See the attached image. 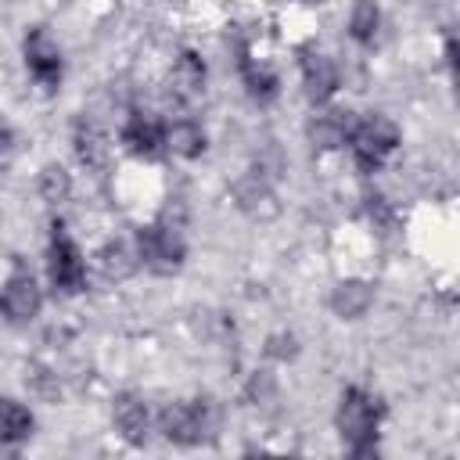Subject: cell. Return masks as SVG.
<instances>
[{"label":"cell","instance_id":"obj_4","mask_svg":"<svg viewBox=\"0 0 460 460\" xmlns=\"http://www.w3.org/2000/svg\"><path fill=\"white\" fill-rule=\"evenodd\" d=\"M183 255H187V244H183L180 223H172L169 216L155 219L151 226H144L137 234V259H144V266L155 270V273L180 270L183 266Z\"/></svg>","mask_w":460,"mask_h":460},{"label":"cell","instance_id":"obj_17","mask_svg":"<svg viewBox=\"0 0 460 460\" xmlns=\"http://www.w3.org/2000/svg\"><path fill=\"white\" fill-rule=\"evenodd\" d=\"M97 266H101V273H104L108 280H122V277H129V273H133L137 255H133L122 241H111V244H104V248H101Z\"/></svg>","mask_w":460,"mask_h":460},{"label":"cell","instance_id":"obj_13","mask_svg":"<svg viewBox=\"0 0 460 460\" xmlns=\"http://www.w3.org/2000/svg\"><path fill=\"white\" fill-rule=\"evenodd\" d=\"M205 90V61L194 54V50H183L172 65V93L190 101Z\"/></svg>","mask_w":460,"mask_h":460},{"label":"cell","instance_id":"obj_18","mask_svg":"<svg viewBox=\"0 0 460 460\" xmlns=\"http://www.w3.org/2000/svg\"><path fill=\"white\" fill-rule=\"evenodd\" d=\"M241 72H244V83H248V90L255 93V97H273L277 93V75L270 72V68H262V65H255L244 50H241Z\"/></svg>","mask_w":460,"mask_h":460},{"label":"cell","instance_id":"obj_11","mask_svg":"<svg viewBox=\"0 0 460 460\" xmlns=\"http://www.w3.org/2000/svg\"><path fill=\"white\" fill-rule=\"evenodd\" d=\"M72 140H75V155H79L83 165H90V169H104V165H108V158H111V144H108V137H104V129H101L97 122L79 119Z\"/></svg>","mask_w":460,"mask_h":460},{"label":"cell","instance_id":"obj_8","mask_svg":"<svg viewBox=\"0 0 460 460\" xmlns=\"http://www.w3.org/2000/svg\"><path fill=\"white\" fill-rule=\"evenodd\" d=\"M122 144L140 158H155L165 147V126L158 119L144 115V111H133L122 126Z\"/></svg>","mask_w":460,"mask_h":460},{"label":"cell","instance_id":"obj_15","mask_svg":"<svg viewBox=\"0 0 460 460\" xmlns=\"http://www.w3.org/2000/svg\"><path fill=\"white\" fill-rule=\"evenodd\" d=\"M370 298H374V295H370V284H363V280H341V284L334 288V295H331V305H334L338 316L356 320V316L367 313Z\"/></svg>","mask_w":460,"mask_h":460},{"label":"cell","instance_id":"obj_16","mask_svg":"<svg viewBox=\"0 0 460 460\" xmlns=\"http://www.w3.org/2000/svg\"><path fill=\"white\" fill-rule=\"evenodd\" d=\"M32 431V413L18 399H0V446H14L29 438Z\"/></svg>","mask_w":460,"mask_h":460},{"label":"cell","instance_id":"obj_21","mask_svg":"<svg viewBox=\"0 0 460 460\" xmlns=\"http://www.w3.org/2000/svg\"><path fill=\"white\" fill-rule=\"evenodd\" d=\"M367 216L374 219V223H388L392 219V212H388V205H385V198H367Z\"/></svg>","mask_w":460,"mask_h":460},{"label":"cell","instance_id":"obj_3","mask_svg":"<svg viewBox=\"0 0 460 460\" xmlns=\"http://www.w3.org/2000/svg\"><path fill=\"white\" fill-rule=\"evenodd\" d=\"M158 428L169 442L176 446H198L205 438H212L216 428V410L208 399H183V402H169L158 417Z\"/></svg>","mask_w":460,"mask_h":460},{"label":"cell","instance_id":"obj_12","mask_svg":"<svg viewBox=\"0 0 460 460\" xmlns=\"http://www.w3.org/2000/svg\"><path fill=\"white\" fill-rule=\"evenodd\" d=\"M352 126H356L352 111L331 108V111H320V115L313 119V126H309V137H313V144H316V147H341V144L349 140Z\"/></svg>","mask_w":460,"mask_h":460},{"label":"cell","instance_id":"obj_10","mask_svg":"<svg viewBox=\"0 0 460 460\" xmlns=\"http://www.w3.org/2000/svg\"><path fill=\"white\" fill-rule=\"evenodd\" d=\"M111 413H115V428L122 431V438H126V442L140 446V442L147 438V428H151V410H147V402H144L140 395H133V392L119 395Z\"/></svg>","mask_w":460,"mask_h":460},{"label":"cell","instance_id":"obj_14","mask_svg":"<svg viewBox=\"0 0 460 460\" xmlns=\"http://www.w3.org/2000/svg\"><path fill=\"white\" fill-rule=\"evenodd\" d=\"M165 147L180 158H198L205 151V133L194 119H176L165 126Z\"/></svg>","mask_w":460,"mask_h":460},{"label":"cell","instance_id":"obj_19","mask_svg":"<svg viewBox=\"0 0 460 460\" xmlns=\"http://www.w3.org/2000/svg\"><path fill=\"white\" fill-rule=\"evenodd\" d=\"M349 32H352V40H359V43H374V32H377V4H374V0H359V4L352 7Z\"/></svg>","mask_w":460,"mask_h":460},{"label":"cell","instance_id":"obj_7","mask_svg":"<svg viewBox=\"0 0 460 460\" xmlns=\"http://www.w3.org/2000/svg\"><path fill=\"white\" fill-rule=\"evenodd\" d=\"M40 305H43V291L32 280V273L29 270H14L7 277V284L0 288V313L7 320L22 323V320H32L40 313Z\"/></svg>","mask_w":460,"mask_h":460},{"label":"cell","instance_id":"obj_5","mask_svg":"<svg viewBox=\"0 0 460 460\" xmlns=\"http://www.w3.org/2000/svg\"><path fill=\"white\" fill-rule=\"evenodd\" d=\"M47 273H50V284L65 295H75L86 288V259L83 252L75 248V241L54 226V237H50V252H47Z\"/></svg>","mask_w":460,"mask_h":460},{"label":"cell","instance_id":"obj_23","mask_svg":"<svg viewBox=\"0 0 460 460\" xmlns=\"http://www.w3.org/2000/svg\"><path fill=\"white\" fill-rule=\"evenodd\" d=\"M302 4H316V0H302Z\"/></svg>","mask_w":460,"mask_h":460},{"label":"cell","instance_id":"obj_22","mask_svg":"<svg viewBox=\"0 0 460 460\" xmlns=\"http://www.w3.org/2000/svg\"><path fill=\"white\" fill-rule=\"evenodd\" d=\"M11 144H14V129L0 119V155H7V151H11Z\"/></svg>","mask_w":460,"mask_h":460},{"label":"cell","instance_id":"obj_6","mask_svg":"<svg viewBox=\"0 0 460 460\" xmlns=\"http://www.w3.org/2000/svg\"><path fill=\"white\" fill-rule=\"evenodd\" d=\"M25 68L43 90H54L61 83V50L50 40L47 29H29L25 36Z\"/></svg>","mask_w":460,"mask_h":460},{"label":"cell","instance_id":"obj_20","mask_svg":"<svg viewBox=\"0 0 460 460\" xmlns=\"http://www.w3.org/2000/svg\"><path fill=\"white\" fill-rule=\"evenodd\" d=\"M68 190H72V180H68V172L61 165H47L40 172V194H43V201L58 205V201L68 198Z\"/></svg>","mask_w":460,"mask_h":460},{"label":"cell","instance_id":"obj_2","mask_svg":"<svg viewBox=\"0 0 460 460\" xmlns=\"http://www.w3.org/2000/svg\"><path fill=\"white\" fill-rule=\"evenodd\" d=\"M345 144H349L359 172H377L385 165V158L399 147V129L385 115H367V119H356Z\"/></svg>","mask_w":460,"mask_h":460},{"label":"cell","instance_id":"obj_9","mask_svg":"<svg viewBox=\"0 0 460 460\" xmlns=\"http://www.w3.org/2000/svg\"><path fill=\"white\" fill-rule=\"evenodd\" d=\"M302 83H305L309 101L323 104L338 90V68H334V61L327 54H320V50H305L302 54Z\"/></svg>","mask_w":460,"mask_h":460},{"label":"cell","instance_id":"obj_1","mask_svg":"<svg viewBox=\"0 0 460 460\" xmlns=\"http://www.w3.org/2000/svg\"><path fill=\"white\" fill-rule=\"evenodd\" d=\"M377 424H381V406L367 388H345L341 406H338V431L349 442V449L356 456H370L377 453L374 438H377Z\"/></svg>","mask_w":460,"mask_h":460}]
</instances>
